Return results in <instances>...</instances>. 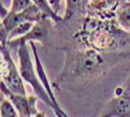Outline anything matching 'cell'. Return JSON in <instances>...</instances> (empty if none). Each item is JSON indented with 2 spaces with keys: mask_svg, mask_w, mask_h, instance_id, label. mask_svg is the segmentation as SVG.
<instances>
[{
  "mask_svg": "<svg viewBox=\"0 0 130 117\" xmlns=\"http://www.w3.org/2000/svg\"><path fill=\"white\" fill-rule=\"evenodd\" d=\"M75 37L86 48L99 53L123 47L130 41V36L118 25L117 20H102L88 16Z\"/></svg>",
  "mask_w": 130,
  "mask_h": 117,
  "instance_id": "6da1fadb",
  "label": "cell"
},
{
  "mask_svg": "<svg viewBox=\"0 0 130 117\" xmlns=\"http://www.w3.org/2000/svg\"><path fill=\"white\" fill-rule=\"evenodd\" d=\"M105 66L106 58L97 50L86 48L66 51L63 68L54 80V86L58 87L67 82L99 76L105 71Z\"/></svg>",
  "mask_w": 130,
  "mask_h": 117,
  "instance_id": "7a4b0ae2",
  "label": "cell"
},
{
  "mask_svg": "<svg viewBox=\"0 0 130 117\" xmlns=\"http://www.w3.org/2000/svg\"><path fill=\"white\" fill-rule=\"evenodd\" d=\"M29 47H30V44H25L17 50L18 58H19V65H20L19 66L20 75H21L22 79L32 87L37 97H39L41 100L45 101L48 106H50L55 110V105L52 103L48 92L46 90L45 86L41 83L37 70L34 68V62H32V59L30 56Z\"/></svg>",
  "mask_w": 130,
  "mask_h": 117,
  "instance_id": "3957f363",
  "label": "cell"
},
{
  "mask_svg": "<svg viewBox=\"0 0 130 117\" xmlns=\"http://www.w3.org/2000/svg\"><path fill=\"white\" fill-rule=\"evenodd\" d=\"M1 83L13 94L27 96L23 79L8 47V36L4 31H1Z\"/></svg>",
  "mask_w": 130,
  "mask_h": 117,
  "instance_id": "277c9868",
  "label": "cell"
},
{
  "mask_svg": "<svg viewBox=\"0 0 130 117\" xmlns=\"http://www.w3.org/2000/svg\"><path fill=\"white\" fill-rule=\"evenodd\" d=\"M100 117H130V78L125 86L117 90Z\"/></svg>",
  "mask_w": 130,
  "mask_h": 117,
  "instance_id": "5b68a950",
  "label": "cell"
},
{
  "mask_svg": "<svg viewBox=\"0 0 130 117\" xmlns=\"http://www.w3.org/2000/svg\"><path fill=\"white\" fill-rule=\"evenodd\" d=\"M51 19L49 18H42L37 21L31 28V30L27 32L25 36L19 38H14L12 40H8V47L10 50H18L22 45L34 43V41H46L49 35L50 27H51Z\"/></svg>",
  "mask_w": 130,
  "mask_h": 117,
  "instance_id": "8992f818",
  "label": "cell"
},
{
  "mask_svg": "<svg viewBox=\"0 0 130 117\" xmlns=\"http://www.w3.org/2000/svg\"><path fill=\"white\" fill-rule=\"evenodd\" d=\"M42 18L45 17H43L42 12L39 10V8L36 5H34L27 10L19 14H12L10 11H8V14L1 18V31H4L7 36H9L10 32L20 23L27 21L36 23Z\"/></svg>",
  "mask_w": 130,
  "mask_h": 117,
  "instance_id": "52a82bcc",
  "label": "cell"
},
{
  "mask_svg": "<svg viewBox=\"0 0 130 117\" xmlns=\"http://www.w3.org/2000/svg\"><path fill=\"white\" fill-rule=\"evenodd\" d=\"M121 0H87L86 12L89 17L102 20H112L117 17V12L121 7Z\"/></svg>",
  "mask_w": 130,
  "mask_h": 117,
  "instance_id": "ba28073f",
  "label": "cell"
},
{
  "mask_svg": "<svg viewBox=\"0 0 130 117\" xmlns=\"http://www.w3.org/2000/svg\"><path fill=\"white\" fill-rule=\"evenodd\" d=\"M87 0H66V9L63 14V21H69L80 11H86Z\"/></svg>",
  "mask_w": 130,
  "mask_h": 117,
  "instance_id": "9c48e42d",
  "label": "cell"
},
{
  "mask_svg": "<svg viewBox=\"0 0 130 117\" xmlns=\"http://www.w3.org/2000/svg\"><path fill=\"white\" fill-rule=\"evenodd\" d=\"M32 2L39 8V10L42 12L45 18H49V19H51L54 22H57V23L63 22V17H61L60 15H57L52 10V8L50 7L48 0H32Z\"/></svg>",
  "mask_w": 130,
  "mask_h": 117,
  "instance_id": "30bf717a",
  "label": "cell"
},
{
  "mask_svg": "<svg viewBox=\"0 0 130 117\" xmlns=\"http://www.w3.org/2000/svg\"><path fill=\"white\" fill-rule=\"evenodd\" d=\"M116 20L122 29L126 31H130V2L126 1L119 8L117 12Z\"/></svg>",
  "mask_w": 130,
  "mask_h": 117,
  "instance_id": "8fae6325",
  "label": "cell"
},
{
  "mask_svg": "<svg viewBox=\"0 0 130 117\" xmlns=\"http://www.w3.org/2000/svg\"><path fill=\"white\" fill-rule=\"evenodd\" d=\"M1 117H18L16 107L8 98H4V95L1 98Z\"/></svg>",
  "mask_w": 130,
  "mask_h": 117,
  "instance_id": "7c38bea8",
  "label": "cell"
},
{
  "mask_svg": "<svg viewBox=\"0 0 130 117\" xmlns=\"http://www.w3.org/2000/svg\"><path fill=\"white\" fill-rule=\"evenodd\" d=\"M34 5L35 4L32 2V0H12L9 11L12 14H19L27 10Z\"/></svg>",
  "mask_w": 130,
  "mask_h": 117,
  "instance_id": "4fadbf2b",
  "label": "cell"
},
{
  "mask_svg": "<svg viewBox=\"0 0 130 117\" xmlns=\"http://www.w3.org/2000/svg\"><path fill=\"white\" fill-rule=\"evenodd\" d=\"M61 1H62V0H48L50 7L52 8V10H54L57 15H59V11H60Z\"/></svg>",
  "mask_w": 130,
  "mask_h": 117,
  "instance_id": "5bb4252c",
  "label": "cell"
},
{
  "mask_svg": "<svg viewBox=\"0 0 130 117\" xmlns=\"http://www.w3.org/2000/svg\"><path fill=\"white\" fill-rule=\"evenodd\" d=\"M32 117H46V116H45V114H43V113H41V112H38V113L36 114V115H34Z\"/></svg>",
  "mask_w": 130,
  "mask_h": 117,
  "instance_id": "9a60e30c",
  "label": "cell"
},
{
  "mask_svg": "<svg viewBox=\"0 0 130 117\" xmlns=\"http://www.w3.org/2000/svg\"><path fill=\"white\" fill-rule=\"evenodd\" d=\"M126 1H129V2H130V0H126Z\"/></svg>",
  "mask_w": 130,
  "mask_h": 117,
  "instance_id": "2e32d148",
  "label": "cell"
}]
</instances>
